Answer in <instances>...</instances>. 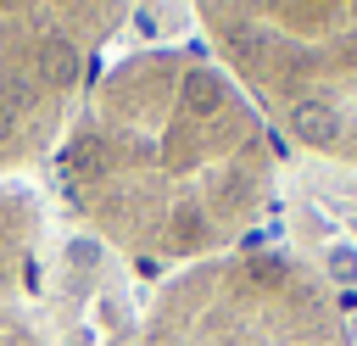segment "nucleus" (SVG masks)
<instances>
[{"instance_id":"f257e3e1","label":"nucleus","mask_w":357,"mask_h":346,"mask_svg":"<svg viewBox=\"0 0 357 346\" xmlns=\"http://www.w3.org/2000/svg\"><path fill=\"white\" fill-rule=\"evenodd\" d=\"M50 162L78 223L162 273L240 251L268 218L279 173L262 112L184 45L112 61Z\"/></svg>"},{"instance_id":"7ed1b4c3","label":"nucleus","mask_w":357,"mask_h":346,"mask_svg":"<svg viewBox=\"0 0 357 346\" xmlns=\"http://www.w3.org/2000/svg\"><path fill=\"white\" fill-rule=\"evenodd\" d=\"M134 346H357L340 296L290 251H223L156 285Z\"/></svg>"},{"instance_id":"f03ea898","label":"nucleus","mask_w":357,"mask_h":346,"mask_svg":"<svg viewBox=\"0 0 357 346\" xmlns=\"http://www.w3.org/2000/svg\"><path fill=\"white\" fill-rule=\"evenodd\" d=\"M190 11L273 134L357 167V0H190Z\"/></svg>"},{"instance_id":"20e7f679","label":"nucleus","mask_w":357,"mask_h":346,"mask_svg":"<svg viewBox=\"0 0 357 346\" xmlns=\"http://www.w3.org/2000/svg\"><path fill=\"white\" fill-rule=\"evenodd\" d=\"M134 0H0V173L50 156Z\"/></svg>"}]
</instances>
